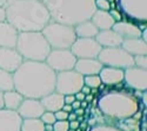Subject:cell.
Returning <instances> with one entry per match:
<instances>
[{
    "label": "cell",
    "mask_w": 147,
    "mask_h": 131,
    "mask_svg": "<svg viewBox=\"0 0 147 131\" xmlns=\"http://www.w3.org/2000/svg\"><path fill=\"white\" fill-rule=\"evenodd\" d=\"M55 76L57 73L45 61L24 60L13 73L14 90L24 98L40 100L55 90Z\"/></svg>",
    "instance_id": "cell-1"
},
{
    "label": "cell",
    "mask_w": 147,
    "mask_h": 131,
    "mask_svg": "<svg viewBox=\"0 0 147 131\" xmlns=\"http://www.w3.org/2000/svg\"><path fill=\"white\" fill-rule=\"evenodd\" d=\"M6 21L18 32H41L51 21L42 0H13L5 6Z\"/></svg>",
    "instance_id": "cell-2"
},
{
    "label": "cell",
    "mask_w": 147,
    "mask_h": 131,
    "mask_svg": "<svg viewBox=\"0 0 147 131\" xmlns=\"http://www.w3.org/2000/svg\"><path fill=\"white\" fill-rule=\"evenodd\" d=\"M51 15V21L74 27L91 20L96 11L94 0H42Z\"/></svg>",
    "instance_id": "cell-3"
},
{
    "label": "cell",
    "mask_w": 147,
    "mask_h": 131,
    "mask_svg": "<svg viewBox=\"0 0 147 131\" xmlns=\"http://www.w3.org/2000/svg\"><path fill=\"white\" fill-rule=\"evenodd\" d=\"M96 108L105 117L120 121L132 117L139 110V101L133 94L114 90L102 94L98 98Z\"/></svg>",
    "instance_id": "cell-4"
},
{
    "label": "cell",
    "mask_w": 147,
    "mask_h": 131,
    "mask_svg": "<svg viewBox=\"0 0 147 131\" xmlns=\"http://www.w3.org/2000/svg\"><path fill=\"white\" fill-rule=\"evenodd\" d=\"M16 49L24 60L44 62L52 48L41 32H19Z\"/></svg>",
    "instance_id": "cell-5"
},
{
    "label": "cell",
    "mask_w": 147,
    "mask_h": 131,
    "mask_svg": "<svg viewBox=\"0 0 147 131\" xmlns=\"http://www.w3.org/2000/svg\"><path fill=\"white\" fill-rule=\"evenodd\" d=\"M41 33L52 49H69L77 39L74 27L54 21L48 22Z\"/></svg>",
    "instance_id": "cell-6"
},
{
    "label": "cell",
    "mask_w": 147,
    "mask_h": 131,
    "mask_svg": "<svg viewBox=\"0 0 147 131\" xmlns=\"http://www.w3.org/2000/svg\"><path fill=\"white\" fill-rule=\"evenodd\" d=\"M96 59L102 66L106 67L126 69L134 66L133 56L121 47H104Z\"/></svg>",
    "instance_id": "cell-7"
},
{
    "label": "cell",
    "mask_w": 147,
    "mask_h": 131,
    "mask_svg": "<svg viewBox=\"0 0 147 131\" xmlns=\"http://www.w3.org/2000/svg\"><path fill=\"white\" fill-rule=\"evenodd\" d=\"M84 86V76L74 69L60 71L55 76V90L63 95H74Z\"/></svg>",
    "instance_id": "cell-8"
},
{
    "label": "cell",
    "mask_w": 147,
    "mask_h": 131,
    "mask_svg": "<svg viewBox=\"0 0 147 131\" xmlns=\"http://www.w3.org/2000/svg\"><path fill=\"white\" fill-rule=\"evenodd\" d=\"M45 62L55 73L74 69L77 57L69 49H51Z\"/></svg>",
    "instance_id": "cell-9"
},
{
    "label": "cell",
    "mask_w": 147,
    "mask_h": 131,
    "mask_svg": "<svg viewBox=\"0 0 147 131\" xmlns=\"http://www.w3.org/2000/svg\"><path fill=\"white\" fill-rule=\"evenodd\" d=\"M101 48L94 38H77L69 51L77 59H96Z\"/></svg>",
    "instance_id": "cell-10"
},
{
    "label": "cell",
    "mask_w": 147,
    "mask_h": 131,
    "mask_svg": "<svg viewBox=\"0 0 147 131\" xmlns=\"http://www.w3.org/2000/svg\"><path fill=\"white\" fill-rule=\"evenodd\" d=\"M124 82L126 87L133 90L146 91L147 89V70L132 66L124 69Z\"/></svg>",
    "instance_id": "cell-11"
},
{
    "label": "cell",
    "mask_w": 147,
    "mask_h": 131,
    "mask_svg": "<svg viewBox=\"0 0 147 131\" xmlns=\"http://www.w3.org/2000/svg\"><path fill=\"white\" fill-rule=\"evenodd\" d=\"M120 8L124 13L140 22L147 20V0H119Z\"/></svg>",
    "instance_id": "cell-12"
},
{
    "label": "cell",
    "mask_w": 147,
    "mask_h": 131,
    "mask_svg": "<svg viewBox=\"0 0 147 131\" xmlns=\"http://www.w3.org/2000/svg\"><path fill=\"white\" fill-rule=\"evenodd\" d=\"M24 62V59L16 48L0 47V69L13 74Z\"/></svg>",
    "instance_id": "cell-13"
},
{
    "label": "cell",
    "mask_w": 147,
    "mask_h": 131,
    "mask_svg": "<svg viewBox=\"0 0 147 131\" xmlns=\"http://www.w3.org/2000/svg\"><path fill=\"white\" fill-rule=\"evenodd\" d=\"M22 117L17 110L0 109V131H20Z\"/></svg>",
    "instance_id": "cell-14"
},
{
    "label": "cell",
    "mask_w": 147,
    "mask_h": 131,
    "mask_svg": "<svg viewBox=\"0 0 147 131\" xmlns=\"http://www.w3.org/2000/svg\"><path fill=\"white\" fill-rule=\"evenodd\" d=\"M17 111L22 118H40V116L45 112V109L40 100L24 98Z\"/></svg>",
    "instance_id": "cell-15"
},
{
    "label": "cell",
    "mask_w": 147,
    "mask_h": 131,
    "mask_svg": "<svg viewBox=\"0 0 147 131\" xmlns=\"http://www.w3.org/2000/svg\"><path fill=\"white\" fill-rule=\"evenodd\" d=\"M19 32L7 21H0V47L16 48Z\"/></svg>",
    "instance_id": "cell-16"
},
{
    "label": "cell",
    "mask_w": 147,
    "mask_h": 131,
    "mask_svg": "<svg viewBox=\"0 0 147 131\" xmlns=\"http://www.w3.org/2000/svg\"><path fill=\"white\" fill-rule=\"evenodd\" d=\"M98 75H99L101 80V83H104L107 87H112L118 84V83L124 82V69H120V68L102 66L101 70L99 71Z\"/></svg>",
    "instance_id": "cell-17"
},
{
    "label": "cell",
    "mask_w": 147,
    "mask_h": 131,
    "mask_svg": "<svg viewBox=\"0 0 147 131\" xmlns=\"http://www.w3.org/2000/svg\"><path fill=\"white\" fill-rule=\"evenodd\" d=\"M102 65L98 59H77L74 70L82 76L86 75H98L101 70Z\"/></svg>",
    "instance_id": "cell-18"
},
{
    "label": "cell",
    "mask_w": 147,
    "mask_h": 131,
    "mask_svg": "<svg viewBox=\"0 0 147 131\" xmlns=\"http://www.w3.org/2000/svg\"><path fill=\"white\" fill-rule=\"evenodd\" d=\"M94 39L102 48L104 47H120L122 43V40H124V38L120 37V35L117 32H114L112 28L99 31Z\"/></svg>",
    "instance_id": "cell-19"
},
{
    "label": "cell",
    "mask_w": 147,
    "mask_h": 131,
    "mask_svg": "<svg viewBox=\"0 0 147 131\" xmlns=\"http://www.w3.org/2000/svg\"><path fill=\"white\" fill-rule=\"evenodd\" d=\"M112 29L117 32L120 37L124 39H131V38H141V32L140 28L133 22L127 21H117L112 26Z\"/></svg>",
    "instance_id": "cell-20"
},
{
    "label": "cell",
    "mask_w": 147,
    "mask_h": 131,
    "mask_svg": "<svg viewBox=\"0 0 147 131\" xmlns=\"http://www.w3.org/2000/svg\"><path fill=\"white\" fill-rule=\"evenodd\" d=\"M120 47L122 49H125L128 54H131L132 56L147 54V43L141 38L124 39Z\"/></svg>",
    "instance_id": "cell-21"
},
{
    "label": "cell",
    "mask_w": 147,
    "mask_h": 131,
    "mask_svg": "<svg viewBox=\"0 0 147 131\" xmlns=\"http://www.w3.org/2000/svg\"><path fill=\"white\" fill-rule=\"evenodd\" d=\"M40 102L44 106L45 111H52L55 112L63 108V105L65 104L64 102V95L59 94L57 91H53L51 94L46 95L42 98H40Z\"/></svg>",
    "instance_id": "cell-22"
},
{
    "label": "cell",
    "mask_w": 147,
    "mask_h": 131,
    "mask_svg": "<svg viewBox=\"0 0 147 131\" xmlns=\"http://www.w3.org/2000/svg\"><path fill=\"white\" fill-rule=\"evenodd\" d=\"M91 21L94 23V26L99 31L111 29L115 22L108 11H100V9H96L94 12L91 18Z\"/></svg>",
    "instance_id": "cell-23"
},
{
    "label": "cell",
    "mask_w": 147,
    "mask_h": 131,
    "mask_svg": "<svg viewBox=\"0 0 147 131\" xmlns=\"http://www.w3.org/2000/svg\"><path fill=\"white\" fill-rule=\"evenodd\" d=\"M74 32L77 38H95L99 29L94 26V23L91 20H86L76 25Z\"/></svg>",
    "instance_id": "cell-24"
},
{
    "label": "cell",
    "mask_w": 147,
    "mask_h": 131,
    "mask_svg": "<svg viewBox=\"0 0 147 131\" xmlns=\"http://www.w3.org/2000/svg\"><path fill=\"white\" fill-rule=\"evenodd\" d=\"M22 100H24V96L14 89L9 91H5L4 92V108L11 109V110H18Z\"/></svg>",
    "instance_id": "cell-25"
},
{
    "label": "cell",
    "mask_w": 147,
    "mask_h": 131,
    "mask_svg": "<svg viewBox=\"0 0 147 131\" xmlns=\"http://www.w3.org/2000/svg\"><path fill=\"white\" fill-rule=\"evenodd\" d=\"M20 131H45V124L40 118H22Z\"/></svg>",
    "instance_id": "cell-26"
},
{
    "label": "cell",
    "mask_w": 147,
    "mask_h": 131,
    "mask_svg": "<svg viewBox=\"0 0 147 131\" xmlns=\"http://www.w3.org/2000/svg\"><path fill=\"white\" fill-rule=\"evenodd\" d=\"M13 89H14L13 74L4 69H0V90L5 92V91H9Z\"/></svg>",
    "instance_id": "cell-27"
},
{
    "label": "cell",
    "mask_w": 147,
    "mask_h": 131,
    "mask_svg": "<svg viewBox=\"0 0 147 131\" xmlns=\"http://www.w3.org/2000/svg\"><path fill=\"white\" fill-rule=\"evenodd\" d=\"M84 84L90 88H99L101 84V80L99 75H86L84 76Z\"/></svg>",
    "instance_id": "cell-28"
},
{
    "label": "cell",
    "mask_w": 147,
    "mask_h": 131,
    "mask_svg": "<svg viewBox=\"0 0 147 131\" xmlns=\"http://www.w3.org/2000/svg\"><path fill=\"white\" fill-rule=\"evenodd\" d=\"M88 131H122L121 129L113 126V125H107V124H99L92 126Z\"/></svg>",
    "instance_id": "cell-29"
},
{
    "label": "cell",
    "mask_w": 147,
    "mask_h": 131,
    "mask_svg": "<svg viewBox=\"0 0 147 131\" xmlns=\"http://www.w3.org/2000/svg\"><path fill=\"white\" fill-rule=\"evenodd\" d=\"M40 120H41V122L44 124H54V122L57 121L55 116H54V112H52V111H45L40 116Z\"/></svg>",
    "instance_id": "cell-30"
},
{
    "label": "cell",
    "mask_w": 147,
    "mask_h": 131,
    "mask_svg": "<svg viewBox=\"0 0 147 131\" xmlns=\"http://www.w3.org/2000/svg\"><path fill=\"white\" fill-rule=\"evenodd\" d=\"M134 60V66L142 68V69H147V57L146 55H136L133 56Z\"/></svg>",
    "instance_id": "cell-31"
},
{
    "label": "cell",
    "mask_w": 147,
    "mask_h": 131,
    "mask_svg": "<svg viewBox=\"0 0 147 131\" xmlns=\"http://www.w3.org/2000/svg\"><path fill=\"white\" fill-rule=\"evenodd\" d=\"M95 8L100 11H109L111 9V3L108 0H94Z\"/></svg>",
    "instance_id": "cell-32"
},
{
    "label": "cell",
    "mask_w": 147,
    "mask_h": 131,
    "mask_svg": "<svg viewBox=\"0 0 147 131\" xmlns=\"http://www.w3.org/2000/svg\"><path fill=\"white\" fill-rule=\"evenodd\" d=\"M69 129L68 121H55L53 124V131H67Z\"/></svg>",
    "instance_id": "cell-33"
},
{
    "label": "cell",
    "mask_w": 147,
    "mask_h": 131,
    "mask_svg": "<svg viewBox=\"0 0 147 131\" xmlns=\"http://www.w3.org/2000/svg\"><path fill=\"white\" fill-rule=\"evenodd\" d=\"M54 116H55V120L57 121H66L67 120V116H68V112L64 111V110H58L54 112Z\"/></svg>",
    "instance_id": "cell-34"
},
{
    "label": "cell",
    "mask_w": 147,
    "mask_h": 131,
    "mask_svg": "<svg viewBox=\"0 0 147 131\" xmlns=\"http://www.w3.org/2000/svg\"><path fill=\"white\" fill-rule=\"evenodd\" d=\"M108 12H109V14L112 15V18L114 19V21H115V22H117V21H121V19H122V18H121V14L119 13V12H118L117 9H114V8L112 9V8H111Z\"/></svg>",
    "instance_id": "cell-35"
},
{
    "label": "cell",
    "mask_w": 147,
    "mask_h": 131,
    "mask_svg": "<svg viewBox=\"0 0 147 131\" xmlns=\"http://www.w3.org/2000/svg\"><path fill=\"white\" fill-rule=\"evenodd\" d=\"M74 101H76L74 95H64V102H65V104H72Z\"/></svg>",
    "instance_id": "cell-36"
},
{
    "label": "cell",
    "mask_w": 147,
    "mask_h": 131,
    "mask_svg": "<svg viewBox=\"0 0 147 131\" xmlns=\"http://www.w3.org/2000/svg\"><path fill=\"white\" fill-rule=\"evenodd\" d=\"M68 126L69 129H73V130H76L79 128V122L76 120V121H68Z\"/></svg>",
    "instance_id": "cell-37"
},
{
    "label": "cell",
    "mask_w": 147,
    "mask_h": 131,
    "mask_svg": "<svg viewBox=\"0 0 147 131\" xmlns=\"http://www.w3.org/2000/svg\"><path fill=\"white\" fill-rule=\"evenodd\" d=\"M85 96H86V95H85L84 92H81V91H78V92H76V94H74L76 100H77V101H80V102L85 100Z\"/></svg>",
    "instance_id": "cell-38"
},
{
    "label": "cell",
    "mask_w": 147,
    "mask_h": 131,
    "mask_svg": "<svg viewBox=\"0 0 147 131\" xmlns=\"http://www.w3.org/2000/svg\"><path fill=\"white\" fill-rule=\"evenodd\" d=\"M0 21H6V11L5 7L0 6Z\"/></svg>",
    "instance_id": "cell-39"
},
{
    "label": "cell",
    "mask_w": 147,
    "mask_h": 131,
    "mask_svg": "<svg viewBox=\"0 0 147 131\" xmlns=\"http://www.w3.org/2000/svg\"><path fill=\"white\" fill-rule=\"evenodd\" d=\"M73 112H74L77 116H84L85 112H86V110L82 109V108H78V109H76V110H73Z\"/></svg>",
    "instance_id": "cell-40"
},
{
    "label": "cell",
    "mask_w": 147,
    "mask_h": 131,
    "mask_svg": "<svg viewBox=\"0 0 147 131\" xmlns=\"http://www.w3.org/2000/svg\"><path fill=\"white\" fill-rule=\"evenodd\" d=\"M61 110H64V111H66V112H72V111H73V108H72L71 104H64L63 108H61Z\"/></svg>",
    "instance_id": "cell-41"
},
{
    "label": "cell",
    "mask_w": 147,
    "mask_h": 131,
    "mask_svg": "<svg viewBox=\"0 0 147 131\" xmlns=\"http://www.w3.org/2000/svg\"><path fill=\"white\" fill-rule=\"evenodd\" d=\"M80 91H81V92H84L85 95H87V94H91V88H90V87H87V86H85V84H84V86L81 87Z\"/></svg>",
    "instance_id": "cell-42"
},
{
    "label": "cell",
    "mask_w": 147,
    "mask_h": 131,
    "mask_svg": "<svg viewBox=\"0 0 147 131\" xmlns=\"http://www.w3.org/2000/svg\"><path fill=\"white\" fill-rule=\"evenodd\" d=\"M77 120V115L74 112H68V116H67V121H76Z\"/></svg>",
    "instance_id": "cell-43"
},
{
    "label": "cell",
    "mask_w": 147,
    "mask_h": 131,
    "mask_svg": "<svg viewBox=\"0 0 147 131\" xmlns=\"http://www.w3.org/2000/svg\"><path fill=\"white\" fill-rule=\"evenodd\" d=\"M87 126H88V124H87V121H81V122H79V128H80L81 130L87 129Z\"/></svg>",
    "instance_id": "cell-44"
},
{
    "label": "cell",
    "mask_w": 147,
    "mask_h": 131,
    "mask_svg": "<svg viewBox=\"0 0 147 131\" xmlns=\"http://www.w3.org/2000/svg\"><path fill=\"white\" fill-rule=\"evenodd\" d=\"M72 108H73V110H76V109H78V108H80V101H74V102H73L72 104Z\"/></svg>",
    "instance_id": "cell-45"
},
{
    "label": "cell",
    "mask_w": 147,
    "mask_h": 131,
    "mask_svg": "<svg viewBox=\"0 0 147 131\" xmlns=\"http://www.w3.org/2000/svg\"><path fill=\"white\" fill-rule=\"evenodd\" d=\"M4 108V92L0 90V109Z\"/></svg>",
    "instance_id": "cell-46"
},
{
    "label": "cell",
    "mask_w": 147,
    "mask_h": 131,
    "mask_svg": "<svg viewBox=\"0 0 147 131\" xmlns=\"http://www.w3.org/2000/svg\"><path fill=\"white\" fill-rule=\"evenodd\" d=\"M93 98H94V97H93V95H92V94H87L86 96H85V101H86L87 103H91Z\"/></svg>",
    "instance_id": "cell-47"
},
{
    "label": "cell",
    "mask_w": 147,
    "mask_h": 131,
    "mask_svg": "<svg viewBox=\"0 0 147 131\" xmlns=\"http://www.w3.org/2000/svg\"><path fill=\"white\" fill-rule=\"evenodd\" d=\"M133 96L136 97V98H138V97H141V96H142V91H141V90H134Z\"/></svg>",
    "instance_id": "cell-48"
},
{
    "label": "cell",
    "mask_w": 147,
    "mask_h": 131,
    "mask_svg": "<svg viewBox=\"0 0 147 131\" xmlns=\"http://www.w3.org/2000/svg\"><path fill=\"white\" fill-rule=\"evenodd\" d=\"M45 131H53V124H45Z\"/></svg>",
    "instance_id": "cell-49"
},
{
    "label": "cell",
    "mask_w": 147,
    "mask_h": 131,
    "mask_svg": "<svg viewBox=\"0 0 147 131\" xmlns=\"http://www.w3.org/2000/svg\"><path fill=\"white\" fill-rule=\"evenodd\" d=\"M87 105H88V103L85 101V100L80 102V108H82V109H86V108H87Z\"/></svg>",
    "instance_id": "cell-50"
},
{
    "label": "cell",
    "mask_w": 147,
    "mask_h": 131,
    "mask_svg": "<svg viewBox=\"0 0 147 131\" xmlns=\"http://www.w3.org/2000/svg\"><path fill=\"white\" fill-rule=\"evenodd\" d=\"M7 3H8V0H0V6L5 7V6L7 5Z\"/></svg>",
    "instance_id": "cell-51"
},
{
    "label": "cell",
    "mask_w": 147,
    "mask_h": 131,
    "mask_svg": "<svg viewBox=\"0 0 147 131\" xmlns=\"http://www.w3.org/2000/svg\"><path fill=\"white\" fill-rule=\"evenodd\" d=\"M84 118H85V116H77V121L81 122V121H84Z\"/></svg>",
    "instance_id": "cell-52"
},
{
    "label": "cell",
    "mask_w": 147,
    "mask_h": 131,
    "mask_svg": "<svg viewBox=\"0 0 147 131\" xmlns=\"http://www.w3.org/2000/svg\"><path fill=\"white\" fill-rule=\"evenodd\" d=\"M9 1H13V0H8V3H9Z\"/></svg>",
    "instance_id": "cell-53"
}]
</instances>
